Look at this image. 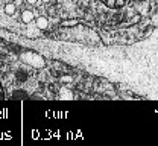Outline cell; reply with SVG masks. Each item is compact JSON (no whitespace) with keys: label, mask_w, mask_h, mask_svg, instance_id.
I'll use <instances>...</instances> for the list:
<instances>
[{"label":"cell","mask_w":158,"mask_h":146,"mask_svg":"<svg viewBox=\"0 0 158 146\" xmlns=\"http://www.w3.org/2000/svg\"><path fill=\"white\" fill-rule=\"evenodd\" d=\"M37 2H38V0H26V3H27V5H31V6L37 5Z\"/></svg>","instance_id":"cell-12"},{"label":"cell","mask_w":158,"mask_h":146,"mask_svg":"<svg viewBox=\"0 0 158 146\" xmlns=\"http://www.w3.org/2000/svg\"><path fill=\"white\" fill-rule=\"evenodd\" d=\"M11 2H15V0H11Z\"/></svg>","instance_id":"cell-14"},{"label":"cell","mask_w":158,"mask_h":146,"mask_svg":"<svg viewBox=\"0 0 158 146\" xmlns=\"http://www.w3.org/2000/svg\"><path fill=\"white\" fill-rule=\"evenodd\" d=\"M140 20H141V15H140V14H135V15H132V19H131V21H132V23H138Z\"/></svg>","instance_id":"cell-9"},{"label":"cell","mask_w":158,"mask_h":146,"mask_svg":"<svg viewBox=\"0 0 158 146\" xmlns=\"http://www.w3.org/2000/svg\"><path fill=\"white\" fill-rule=\"evenodd\" d=\"M72 81H73L72 76H61V82L62 84H70Z\"/></svg>","instance_id":"cell-7"},{"label":"cell","mask_w":158,"mask_h":146,"mask_svg":"<svg viewBox=\"0 0 158 146\" xmlns=\"http://www.w3.org/2000/svg\"><path fill=\"white\" fill-rule=\"evenodd\" d=\"M3 11H5V14H6V15H14V14H15V11H17V6H15V3H14V2H9V3H6V5H5Z\"/></svg>","instance_id":"cell-3"},{"label":"cell","mask_w":158,"mask_h":146,"mask_svg":"<svg viewBox=\"0 0 158 146\" xmlns=\"http://www.w3.org/2000/svg\"><path fill=\"white\" fill-rule=\"evenodd\" d=\"M2 99H5V90H3V85L0 82V101H2Z\"/></svg>","instance_id":"cell-11"},{"label":"cell","mask_w":158,"mask_h":146,"mask_svg":"<svg viewBox=\"0 0 158 146\" xmlns=\"http://www.w3.org/2000/svg\"><path fill=\"white\" fill-rule=\"evenodd\" d=\"M49 2H50V0H43V3H49Z\"/></svg>","instance_id":"cell-13"},{"label":"cell","mask_w":158,"mask_h":146,"mask_svg":"<svg viewBox=\"0 0 158 146\" xmlns=\"http://www.w3.org/2000/svg\"><path fill=\"white\" fill-rule=\"evenodd\" d=\"M100 2L110 9H120L126 5V0H100Z\"/></svg>","instance_id":"cell-1"},{"label":"cell","mask_w":158,"mask_h":146,"mask_svg":"<svg viewBox=\"0 0 158 146\" xmlns=\"http://www.w3.org/2000/svg\"><path fill=\"white\" fill-rule=\"evenodd\" d=\"M151 21H152V26H158V12L151 17Z\"/></svg>","instance_id":"cell-8"},{"label":"cell","mask_w":158,"mask_h":146,"mask_svg":"<svg viewBox=\"0 0 158 146\" xmlns=\"http://www.w3.org/2000/svg\"><path fill=\"white\" fill-rule=\"evenodd\" d=\"M61 98H64V99H73V93L69 91V90H65V88L62 87V88H61Z\"/></svg>","instance_id":"cell-5"},{"label":"cell","mask_w":158,"mask_h":146,"mask_svg":"<svg viewBox=\"0 0 158 146\" xmlns=\"http://www.w3.org/2000/svg\"><path fill=\"white\" fill-rule=\"evenodd\" d=\"M35 24H37V27H38L40 31H46V29L49 27V20L41 15V17H38V19L35 20Z\"/></svg>","instance_id":"cell-2"},{"label":"cell","mask_w":158,"mask_h":146,"mask_svg":"<svg viewBox=\"0 0 158 146\" xmlns=\"http://www.w3.org/2000/svg\"><path fill=\"white\" fill-rule=\"evenodd\" d=\"M61 24L62 26H75V24H78V20H64Z\"/></svg>","instance_id":"cell-6"},{"label":"cell","mask_w":158,"mask_h":146,"mask_svg":"<svg viewBox=\"0 0 158 146\" xmlns=\"http://www.w3.org/2000/svg\"><path fill=\"white\" fill-rule=\"evenodd\" d=\"M19 96H26V98H27V93H24V91H15V93H14V98L17 99Z\"/></svg>","instance_id":"cell-10"},{"label":"cell","mask_w":158,"mask_h":146,"mask_svg":"<svg viewBox=\"0 0 158 146\" xmlns=\"http://www.w3.org/2000/svg\"><path fill=\"white\" fill-rule=\"evenodd\" d=\"M32 20H34V12L31 9H24L21 12V21L23 23H31Z\"/></svg>","instance_id":"cell-4"}]
</instances>
